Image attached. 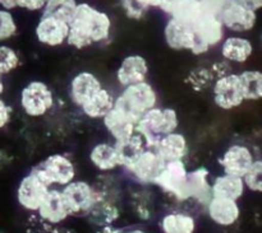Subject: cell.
I'll use <instances>...</instances> for the list:
<instances>
[{"instance_id": "277c9868", "label": "cell", "mask_w": 262, "mask_h": 233, "mask_svg": "<svg viewBox=\"0 0 262 233\" xmlns=\"http://www.w3.org/2000/svg\"><path fill=\"white\" fill-rule=\"evenodd\" d=\"M158 106V93L148 82L124 87L119 96L115 97L114 107L120 110L136 122L145 112Z\"/></svg>"}, {"instance_id": "f35d334b", "label": "cell", "mask_w": 262, "mask_h": 233, "mask_svg": "<svg viewBox=\"0 0 262 233\" xmlns=\"http://www.w3.org/2000/svg\"><path fill=\"white\" fill-rule=\"evenodd\" d=\"M227 0H200L202 12L211 15H219L222 9L224 8Z\"/></svg>"}, {"instance_id": "e575fe53", "label": "cell", "mask_w": 262, "mask_h": 233, "mask_svg": "<svg viewBox=\"0 0 262 233\" xmlns=\"http://www.w3.org/2000/svg\"><path fill=\"white\" fill-rule=\"evenodd\" d=\"M26 233H77L71 228H64L59 227V224H50L48 222H43L37 216L31 217L28 221Z\"/></svg>"}, {"instance_id": "7c38bea8", "label": "cell", "mask_w": 262, "mask_h": 233, "mask_svg": "<svg viewBox=\"0 0 262 233\" xmlns=\"http://www.w3.org/2000/svg\"><path fill=\"white\" fill-rule=\"evenodd\" d=\"M217 17L222 20L225 30L237 33L248 32L257 22V13L247 9L235 0H227Z\"/></svg>"}, {"instance_id": "836d02e7", "label": "cell", "mask_w": 262, "mask_h": 233, "mask_svg": "<svg viewBox=\"0 0 262 233\" xmlns=\"http://www.w3.org/2000/svg\"><path fill=\"white\" fill-rule=\"evenodd\" d=\"M19 65V55L14 48L7 45H0V74L8 75Z\"/></svg>"}, {"instance_id": "9c48e42d", "label": "cell", "mask_w": 262, "mask_h": 233, "mask_svg": "<svg viewBox=\"0 0 262 233\" xmlns=\"http://www.w3.org/2000/svg\"><path fill=\"white\" fill-rule=\"evenodd\" d=\"M214 103L224 111L238 109L245 102L238 74L230 73L217 76L212 83Z\"/></svg>"}, {"instance_id": "8fae6325", "label": "cell", "mask_w": 262, "mask_h": 233, "mask_svg": "<svg viewBox=\"0 0 262 233\" xmlns=\"http://www.w3.org/2000/svg\"><path fill=\"white\" fill-rule=\"evenodd\" d=\"M60 191L71 216L86 217L89 214L95 203V193L91 184L73 180L63 186V190Z\"/></svg>"}, {"instance_id": "74e56055", "label": "cell", "mask_w": 262, "mask_h": 233, "mask_svg": "<svg viewBox=\"0 0 262 233\" xmlns=\"http://www.w3.org/2000/svg\"><path fill=\"white\" fill-rule=\"evenodd\" d=\"M120 5H122L123 10H124L125 15L130 19H141L143 15L147 13L148 9L138 3V0H120Z\"/></svg>"}, {"instance_id": "44dd1931", "label": "cell", "mask_w": 262, "mask_h": 233, "mask_svg": "<svg viewBox=\"0 0 262 233\" xmlns=\"http://www.w3.org/2000/svg\"><path fill=\"white\" fill-rule=\"evenodd\" d=\"M101 120L104 122L106 132L114 139V143L123 142V140L128 139L136 133L137 122L132 117L128 116L127 114L115 109V107H113Z\"/></svg>"}, {"instance_id": "e0dca14e", "label": "cell", "mask_w": 262, "mask_h": 233, "mask_svg": "<svg viewBox=\"0 0 262 233\" xmlns=\"http://www.w3.org/2000/svg\"><path fill=\"white\" fill-rule=\"evenodd\" d=\"M210 171L206 167H197L188 171L186 183V193L188 200H194L206 208L212 198L211 184L209 181Z\"/></svg>"}, {"instance_id": "5b68a950", "label": "cell", "mask_w": 262, "mask_h": 233, "mask_svg": "<svg viewBox=\"0 0 262 233\" xmlns=\"http://www.w3.org/2000/svg\"><path fill=\"white\" fill-rule=\"evenodd\" d=\"M166 45L177 51H191L193 55H204L210 50L193 32L191 25L169 18L164 28Z\"/></svg>"}, {"instance_id": "6da1fadb", "label": "cell", "mask_w": 262, "mask_h": 233, "mask_svg": "<svg viewBox=\"0 0 262 233\" xmlns=\"http://www.w3.org/2000/svg\"><path fill=\"white\" fill-rule=\"evenodd\" d=\"M69 31L66 42L77 50L109 40L112 19L102 10L89 3H78L73 18L68 23Z\"/></svg>"}, {"instance_id": "f6af8a7d", "label": "cell", "mask_w": 262, "mask_h": 233, "mask_svg": "<svg viewBox=\"0 0 262 233\" xmlns=\"http://www.w3.org/2000/svg\"><path fill=\"white\" fill-rule=\"evenodd\" d=\"M138 3L146 9H150V8H159L160 0H138Z\"/></svg>"}, {"instance_id": "5bb4252c", "label": "cell", "mask_w": 262, "mask_h": 233, "mask_svg": "<svg viewBox=\"0 0 262 233\" xmlns=\"http://www.w3.org/2000/svg\"><path fill=\"white\" fill-rule=\"evenodd\" d=\"M256 157L252 149L245 144H232L219 158L224 173L243 177L251 168Z\"/></svg>"}, {"instance_id": "681fc988", "label": "cell", "mask_w": 262, "mask_h": 233, "mask_svg": "<svg viewBox=\"0 0 262 233\" xmlns=\"http://www.w3.org/2000/svg\"><path fill=\"white\" fill-rule=\"evenodd\" d=\"M197 2H200V0H197Z\"/></svg>"}, {"instance_id": "d6a6232c", "label": "cell", "mask_w": 262, "mask_h": 233, "mask_svg": "<svg viewBox=\"0 0 262 233\" xmlns=\"http://www.w3.org/2000/svg\"><path fill=\"white\" fill-rule=\"evenodd\" d=\"M202 9L200 2L197 0H181L174 8L173 13L169 15V18L184 23V24L192 25L196 22L197 18L201 15Z\"/></svg>"}, {"instance_id": "4316f807", "label": "cell", "mask_w": 262, "mask_h": 233, "mask_svg": "<svg viewBox=\"0 0 262 233\" xmlns=\"http://www.w3.org/2000/svg\"><path fill=\"white\" fill-rule=\"evenodd\" d=\"M114 102L115 97L113 96L112 92L101 87L91 98L82 105L81 110L89 119L99 120L102 119L114 107Z\"/></svg>"}, {"instance_id": "60d3db41", "label": "cell", "mask_w": 262, "mask_h": 233, "mask_svg": "<svg viewBox=\"0 0 262 233\" xmlns=\"http://www.w3.org/2000/svg\"><path fill=\"white\" fill-rule=\"evenodd\" d=\"M12 107L0 97V130L8 126L12 119Z\"/></svg>"}, {"instance_id": "c3c4849f", "label": "cell", "mask_w": 262, "mask_h": 233, "mask_svg": "<svg viewBox=\"0 0 262 233\" xmlns=\"http://www.w3.org/2000/svg\"><path fill=\"white\" fill-rule=\"evenodd\" d=\"M123 233H146L142 229H132V231H128V232H123Z\"/></svg>"}, {"instance_id": "ab89813d", "label": "cell", "mask_w": 262, "mask_h": 233, "mask_svg": "<svg viewBox=\"0 0 262 233\" xmlns=\"http://www.w3.org/2000/svg\"><path fill=\"white\" fill-rule=\"evenodd\" d=\"M48 0H17V7L28 12H38L42 10Z\"/></svg>"}, {"instance_id": "83f0119b", "label": "cell", "mask_w": 262, "mask_h": 233, "mask_svg": "<svg viewBox=\"0 0 262 233\" xmlns=\"http://www.w3.org/2000/svg\"><path fill=\"white\" fill-rule=\"evenodd\" d=\"M114 145L115 148H117L120 167H123L124 170L130 167V165H132V163L140 157L141 153L147 148L145 139H143L137 132H136L130 138L123 140V142L114 143Z\"/></svg>"}, {"instance_id": "52a82bcc", "label": "cell", "mask_w": 262, "mask_h": 233, "mask_svg": "<svg viewBox=\"0 0 262 233\" xmlns=\"http://www.w3.org/2000/svg\"><path fill=\"white\" fill-rule=\"evenodd\" d=\"M187 175H188V168L183 160L169 161L165 162L163 170L154 181V185L159 186L170 198L181 203L187 201L188 200L186 193Z\"/></svg>"}, {"instance_id": "603a6c76", "label": "cell", "mask_w": 262, "mask_h": 233, "mask_svg": "<svg viewBox=\"0 0 262 233\" xmlns=\"http://www.w3.org/2000/svg\"><path fill=\"white\" fill-rule=\"evenodd\" d=\"M155 150L164 162L183 160L188 153V143L186 137L178 132L170 133L156 143Z\"/></svg>"}, {"instance_id": "30bf717a", "label": "cell", "mask_w": 262, "mask_h": 233, "mask_svg": "<svg viewBox=\"0 0 262 233\" xmlns=\"http://www.w3.org/2000/svg\"><path fill=\"white\" fill-rule=\"evenodd\" d=\"M46 183L50 186H66L76 178V167L71 158L61 153L49 156L48 158L35 166Z\"/></svg>"}, {"instance_id": "4dcf8cb0", "label": "cell", "mask_w": 262, "mask_h": 233, "mask_svg": "<svg viewBox=\"0 0 262 233\" xmlns=\"http://www.w3.org/2000/svg\"><path fill=\"white\" fill-rule=\"evenodd\" d=\"M77 4V0H48L42 9V15L69 23L76 12Z\"/></svg>"}, {"instance_id": "7402d4cb", "label": "cell", "mask_w": 262, "mask_h": 233, "mask_svg": "<svg viewBox=\"0 0 262 233\" xmlns=\"http://www.w3.org/2000/svg\"><path fill=\"white\" fill-rule=\"evenodd\" d=\"M102 87L100 79L90 71H81L76 74L71 81L69 86V96H71L72 102L77 107L81 109L82 105L91 98L97 91Z\"/></svg>"}, {"instance_id": "8d00e7d4", "label": "cell", "mask_w": 262, "mask_h": 233, "mask_svg": "<svg viewBox=\"0 0 262 233\" xmlns=\"http://www.w3.org/2000/svg\"><path fill=\"white\" fill-rule=\"evenodd\" d=\"M18 27L10 10L0 9V43L10 40L17 33Z\"/></svg>"}, {"instance_id": "8992f818", "label": "cell", "mask_w": 262, "mask_h": 233, "mask_svg": "<svg viewBox=\"0 0 262 233\" xmlns=\"http://www.w3.org/2000/svg\"><path fill=\"white\" fill-rule=\"evenodd\" d=\"M54 106V94L50 87L41 81H32L20 92V107L30 117L45 116Z\"/></svg>"}, {"instance_id": "4fadbf2b", "label": "cell", "mask_w": 262, "mask_h": 233, "mask_svg": "<svg viewBox=\"0 0 262 233\" xmlns=\"http://www.w3.org/2000/svg\"><path fill=\"white\" fill-rule=\"evenodd\" d=\"M165 162L158 154L155 148H146L140 157L128 167L127 172L137 181L140 185H154V181L163 170Z\"/></svg>"}, {"instance_id": "f546056e", "label": "cell", "mask_w": 262, "mask_h": 233, "mask_svg": "<svg viewBox=\"0 0 262 233\" xmlns=\"http://www.w3.org/2000/svg\"><path fill=\"white\" fill-rule=\"evenodd\" d=\"M245 101H260L262 98V74L260 70H245L238 74Z\"/></svg>"}, {"instance_id": "ac0fdd59", "label": "cell", "mask_w": 262, "mask_h": 233, "mask_svg": "<svg viewBox=\"0 0 262 233\" xmlns=\"http://www.w3.org/2000/svg\"><path fill=\"white\" fill-rule=\"evenodd\" d=\"M147 74V60L141 55H129L125 56L120 63L117 70V81L124 88L130 84L145 82Z\"/></svg>"}, {"instance_id": "ba28073f", "label": "cell", "mask_w": 262, "mask_h": 233, "mask_svg": "<svg viewBox=\"0 0 262 233\" xmlns=\"http://www.w3.org/2000/svg\"><path fill=\"white\" fill-rule=\"evenodd\" d=\"M51 186L35 167L20 180L17 189V201L23 209L37 212Z\"/></svg>"}, {"instance_id": "1f68e13d", "label": "cell", "mask_w": 262, "mask_h": 233, "mask_svg": "<svg viewBox=\"0 0 262 233\" xmlns=\"http://www.w3.org/2000/svg\"><path fill=\"white\" fill-rule=\"evenodd\" d=\"M129 204L136 216L142 221H150L154 213V200L151 194L143 189L130 191Z\"/></svg>"}, {"instance_id": "9a60e30c", "label": "cell", "mask_w": 262, "mask_h": 233, "mask_svg": "<svg viewBox=\"0 0 262 233\" xmlns=\"http://www.w3.org/2000/svg\"><path fill=\"white\" fill-rule=\"evenodd\" d=\"M68 23L53 17L41 15L35 28V35L38 42L42 45L56 47L66 42L67 37H68Z\"/></svg>"}, {"instance_id": "b9f144b4", "label": "cell", "mask_w": 262, "mask_h": 233, "mask_svg": "<svg viewBox=\"0 0 262 233\" xmlns=\"http://www.w3.org/2000/svg\"><path fill=\"white\" fill-rule=\"evenodd\" d=\"M181 2V0H160V4H159L158 9L163 10L165 14L170 15L173 13L174 8L177 7V4Z\"/></svg>"}, {"instance_id": "cb8c5ba5", "label": "cell", "mask_w": 262, "mask_h": 233, "mask_svg": "<svg viewBox=\"0 0 262 233\" xmlns=\"http://www.w3.org/2000/svg\"><path fill=\"white\" fill-rule=\"evenodd\" d=\"M222 56L228 63L243 64L251 59L253 45L248 38L239 36H230L222 42Z\"/></svg>"}, {"instance_id": "d4e9b609", "label": "cell", "mask_w": 262, "mask_h": 233, "mask_svg": "<svg viewBox=\"0 0 262 233\" xmlns=\"http://www.w3.org/2000/svg\"><path fill=\"white\" fill-rule=\"evenodd\" d=\"M90 161L99 171L110 173L120 167L117 148L112 143H97L90 150Z\"/></svg>"}, {"instance_id": "bcb514c9", "label": "cell", "mask_w": 262, "mask_h": 233, "mask_svg": "<svg viewBox=\"0 0 262 233\" xmlns=\"http://www.w3.org/2000/svg\"><path fill=\"white\" fill-rule=\"evenodd\" d=\"M124 231L120 228H115L113 227L112 224L110 226H104V227H99V231L96 233H123Z\"/></svg>"}, {"instance_id": "7a4b0ae2", "label": "cell", "mask_w": 262, "mask_h": 233, "mask_svg": "<svg viewBox=\"0 0 262 233\" xmlns=\"http://www.w3.org/2000/svg\"><path fill=\"white\" fill-rule=\"evenodd\" d=\"M95 203L87 218L97 227L110 226L120 217V185L114 176L104 173L92 185Z\"/></svg>"}, {"instance_id": "d6986e66", "label": "cell", "mask_w": 262, "mask_h": 233, "mask_svg": "<svg viewBox=\"0 0 262 233\" xmlns=\"http://www.w3.org/2000/svg\"><path fill=\"white\" fill-rule=\"evenodd\" d=\"M37 217L50 224H60L71 217L60 190L50 189L48 191L40 208L37 209Z\"/></svg>"}, {"instance_id": "ffe728a7", "label": "cell", "mask_w": 262, "mask_h": 233, "mask_svg": "<svg viewBox=\"0 0 262 233\" xmlns=\"http://www.w3.org/2000/svg\"><path fill=\"white\" fill-rule=\"evenodd\" d=\"M207 214L214 223L223 227L233 226L239 219L241 209L235 200L212 196L206 205Z\"/></svg>"}, {"instance_id": "484cf974", "label": "cell", "mask_w": 262, "mask_h": 233, "mask_svg": "<svg viewBox=\"0 0 262 233\" xmlns=\"http://www.w3.org/2000/svg\"><path fill=\"white\" fill-rule=\"evenodd\" d=\"M245 190L246 186L243 178L239 176L228 175V173L217 176L211 184L212 196H217V198L232 199V200L238 201L245 194Z\"/></svg>"}, {"instance_id": "ee69618b", "label": "cell", "mask_w": 262, "mask_h": 233, "mask_svg": "<svg viewBox=\"0 0 262 233\" xmlns=\"http://www.w3.org/2000/svg\"><path fill=\"white\" fill-rule=\"evenodd\" d=\"M0 7L5 10H12L17 8V0H0Z\"/></svg>"}, {"instance_id": "7dc6e473", "label": "cell", "mask_w": 262, "mask_h": 233, "mask_svg": "<svg viewBox=\"0 0 262 233\" xmlns=\"http://www.w3.org/2000/svg\"><path fill=\"white\" fill-rule=\"evenodd\" d=\"M4 89H5V86H4V82H3V75L0 74V96L4 93Z\"/></svg>"}, {"instance_id": "7bdbcfd3", "label": "cell", "mask_w": 262, "mask_h": 233, "mask_svg": "<svg viewBox=\"0 0 262 233\" xmlns=\"http://www.w3.org/2000/svg\"><path fill=\"white\" fill-rule=\"evenodd\" d=\"M235 2L256 13L262 8V0H235Z\"/></svg>"}, {"instance_id": "f1b7e54d", "label": "cell", "mask_w": 262, "mask_h": 233, "mask_svg": "<svg viewBox=\"0 0 262 233\" xmlns=\"http://www.w3.org/2000/svg\"><path fill=\"white\" fill-rule=\"evenodd\" d=\"M160 227L163 233H194L196 221L191 214L183 212H171L163 217Z\"/></svg>"}, {"instance_id": "3957f363", "label": "cell", "mask_w": 262, "mask_h": 233, "mask_svg": "<svg viewBox=\"0 0 262 233\" xmlns=\"http://www.w3.org/2000/svg\"><path fill=\"white\" fill-rule=\"evenodd\" d=\"M178 126L179 117L176 110L156 106L140 117L136 125V132L145 139L148 148H154L161 138L177 132Z\"/></svg>"}, {"instance_id": "d590c367", "label": "cell", "mask_w": 262, "mask_h": 233, "mask_svg": "<svg viewBox=\"0 0 262 233\" xmlns=\"http://www.w3.org/2000/svg\"><path fill=\"white\" fill-rule=\"evenodd\" d=\"M243 183L247 189L255 193L262 191V162L260 158H256L250 170L243 176Z\"/></svg>"}, {"instance_id": "2e32d148", "label": "cell", "mask_w": 262, "mask_h": 233, "mask_svg": "<svg viewBox=\"0 0 262 233\" xmlns=\"http://www.w3.org/2000/svg\"><path fill=\"white\" fill-rule=\"evenodd\" d=\"M191 27L197 37L209 48L220 45L224 40L225 28L217 15H211L202 12Z\"/></svg>"}]
</instances>
